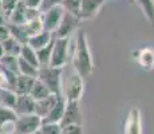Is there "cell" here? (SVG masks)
Here are the masks:
<instances>
[{
  "label": "cell",
  "mask_w": 154,
  "mask_h": 134,
  "mask_svg": "<svg viewBox=\"0 0 154 134\" xmlns=\"http://www.w3.org/2000/svg\"><path fill=\"white\" fill-rule=\"evenodd\" d=\"M71 63L81 78L87 79L93 75L94 61L93 55H91V50L88 47L87 35L83 30H79L76 34L75 47H74L72 55H71Z\"/></svg>",
  "instance_id": "6da1fadb"
},
{
  "label": "cell",
  "mask_w": 154,
  "mask_h": 134,
  "mask_svg": "<svg viewBox=\"0 0 154 134\" xmlns=\"http://www.w3.org/2000/svg\"><path fill=\"white\" fill-rule=\"evenodd\" d=\"M36 79H39L51 94L62 97V68L50 66L39 67Z\"/></svg>",
  "instance_id": "7a4b0ae2"
},
{
  "label": "cell",
  "mask_w": 154,
  "mask_h": 134,
  "mask_svg": "<svg viewBox=\"0 0 154 134\" xmlns=\"http://www.w3.org/2000/svg\"><path fill=\"white\" fill-rule=\"evenodd\" d=\"M69 47H70V39L69 38H54L51 50V59H50V67L63 68L67 64L70 59L69 55Z\"/></svg>",
  "instance_id": "3957f363"
},
{
  "label": "cell",
  "mask_w": 154,
  "mask_h": 134,
  "mask_svg": "<svg viewBox=\"0 0 154 134\" xmlns=\"http://www.w3.org/2000/svg\"><path fill=\"white\" fill-rule=\"evenodd\" d=\"M85 91V79L81 78L78 74H74L66 82L63 89V98L67 102H79Z\"/></svg>",
  "instance_id": "277c9868"
},
{
  "label": "cell",
  "mask_w": 154,
  "mask_h": 134,
  "mask_svg": "<svg viewBox=\"0 0 154 134\" xmlns=\"http://www.w3.org/2000/svg\"><path fill=\"white\" fill-rule=\"evenodd\" d=\"M42 126V118L36 114L17 115L15 123V134H35Z\"/></svg>",
  "instance_id": "5b68a950"
},
{
  "label": "cell",
  "mask_w": 154,
  "mask_h": 134,
  "mask_svg": "<svg viewBox=\"0 0 154 134\" xmlns=\"http://www.w3.org/2000/svg\"><path fill=\"white\" fill-rule=\"evenodd\" d=\"M81 19L71 14L64 12L63 17H62L60 23H59L58 28L54 32V38H60V39H64V38H69L70 39V35L81 26Z\"/></svg>",
  "instance_id": "8992f818"
},
{
  "label": "cell",
  "mask_w": 154,
  "mask_h": 134,
  "mask_svg": "<svg viewBox=\"0 0 154 134\" xmlns=\"http://www.w3.org/2000/svg\"><path fill=\"white\" fill-rule=\"evenodd\" d=\"M59 125L60 127L69 126V125H83V115H82L79 102H67L66 101L63 118Z\"/></svg>",
  "instance_id": "52a82bcc"
},
{
  "label": "cell",
  "mask_w": 154,
  "mask_h": 134,
  "mask_svg": "<svg viewBox=\"0 0 154 134\" xmlns=\"http://www.w3.org/2000/svg\"><path fill=\"white\" fill-rule=\"evenodd\" d=\"M64 15V10L62 8V5H56L50 10H47L46 12L42 14V22H43V30L48 31L51 34H54L58 28L59 23H60L62 17Z\"/></svg>",
  "instance_id": "ba28073f"
},
{
  "label": "cell",
  "mask_w": 154,
  "mask_h": 134,
  "mask_svg": "<svg viewBox=\"0 0 154 134\" xmlns=\"http://www.w3.org/2000/svg\"><path fill=\"white\" fill-rule=\"evenodd\" d=\"M123 134H142V115L138 107H130L123 122Z\"/></svg>",
  "instance_id": "9c48e42d"
},
{
  "label": "cell",
  "mask_w": 154,
  "mask_h": 134,
  "mask_svg": "<svg viewBox=\"0 0 154 134\" xmlns=\"http://www.w3.org/2000/svg\"><path fill=\"white\" fill-rule=\"evenodd\" d=\"M105 4V0H82L79 8V19L81 22H86L95 17L100 8Z\"/></svg>",
  "instance_id": "30bf717a"
},
{
  "label": "cell",
  "mask_w": 154,
  "mask_h": 134,
  "mask_svg": "<svg viewBox=\"0 0 154 134\" xmlns=\"http://www.w3.org/2000/svg\"><path fill=\"white\" fill-rule=\"evenodd\" d=\"M133 58L137 61L141 68L145 71L154 70V48L153 47H142L140 50L133 51Z\"/></svg>",
  "instance_id": "8fae6325"
},
{
  "label": "cell",
  "mask_w": 154,
  "mask_h": 134,
  "mask_svg": "<svg viewBox=\"0 0 154 134\" xmlns=\"http://www.w3.org/2000/svg\"><path fill=\"white\" fill-rule=\"evenodd\" d=\"M16 118L12 109L0 106V134H15Z\"/></svg>",
  "instance_id": "7c38bea8"
},
{
  "label": "cell",
  "mask_w": 154,
  "mask_h": 134,
  "mask_svg": "<svg viewBox=\"0 0 154 134\" xmlns=\"http://www.w3.org/2000/svg\"><path fill=\"white\" fill-rule=\"evenodd\" d=\"M14 111L16 115L35 114V101L27 95H16V102L14 106Z\"/></svg>",
  "instance_id": "4fadbf2b"
},
{
  "label": "cell",
  "mask_w": 154,
  "mask_h": 134,
  "mask_svg": "<svg viewBox=\"0 0 154 134\" xmlns=\"http://www.w3.org/2000/svg\"><path fill=\"white\" fill-rule=\"evenodd\" d=\"M64 107H66V99L62 97H58V101L51 109V111L42 120V123H60L62 118H63Z\"/></svg>",
  "instance_id": "5bb4252c"
},
{
  "label": "cell",
  "mask_w": 154,
  "mask_h": 134,
  "mask_svg": "<svg viewBox=\"0 0 154 134\" xmlns=\"http://www.w3.org/2000/svg\"><path fill=\"white\" fill-rule=\"evenodd\" d=\"M58 101V97L54 94L48 95L47 98H43L40 101H35V114L39 118H43L51 111V109L54 107V105Z\"/></svg>",
  "instance_id": "9a60e30c"
},
{
  "label": "cell",
  "mask_w": 154,
  "mask_h": 134,
  "mask_svg": "<svg viewBox=\"0 0 154 134\" xmlns=\"http://www.w3.org/2000/svg\"><path fill=\"white\" fill-rule=\"evenodd\" d=\"M52 39H54V34H51V32L44 31L43 30L42 32H39V34H36V35H34V36L29 38L27 44L31 47V48H34L35 51H38V50L48 46V44L52 42Z\"/></svg>",
  "instance_id": "2e32d148"
},
{
  "label": "cell",
  "mask_w": 154,
  "mask_h": 134,
  "mask_svg": "<svg viewBox=\"0 0 154 134\" xmlns=\"http://www.w3.org/2000/svg\"><path fill=\"white\" fill-rule=\"evenodd\" d=\"M35 79L36 78H31V76H26V75H17L16 79H15L14 83V93L16 95H29V91H31V87L34 85Z\"/></svg>",
  "instance_id": "e0dca14e"
},
{
  "label": "cell",
  "mask_w": 154,
  "mask_h": 134,
  "mask_svg": "<svg viewBox=\"0 0 154 134\" xmlns=\"http://www.w3.org/2000/svg\"><path fill=\"white\" fill-rule=\"evenodd\" d=\"M26 7L22 2L17 3L16 8L12 11V14L10 15V17L7 19V23L8 24H15V26H22L26 23Z\"/></svg>",
  "instance_id": "ac0fdd59"
},
{
  "label": "cell",
  "mask_w": 154,
  "mask_h": 134,
  "mask_svg": "<svg viewBox=\"0 0 154 134\" xmlns=\"http://www.w3.org/2000/svg\"><path fill=\"white\" fill-rule=\"evenodd\" d=\"M48 95H51L48 89H47L39 79H35L34 85H32V87H31V91H29V97L34 101H40V99H43V98H47Z\"/></svg>",
  "instance_id": "d6986e66"
},
{
  "label": "cell",
  "mask_w": 154,
  "mask_h": 134,
  "mask_svg": "<svg viewBox=\"0 0 154 134\" xmlns=\"http://www.w3.org/2000/svg\"><path fill=\"white\" fill-rule=\"evenodd\" d=\"M0 44H2V47H3V52H4V55L16 56V58H19L22 44H20L17 40H15L14 38L10 36L7 40H4L3 43H0Z\"/></svg>",
  "instance_id": "ffe728a7"
},
{
  "label": "cell",
  "mask_w": 154,
  "mask_h": 134,
  "mask_svg": "<svg viewBox=\"0 0 154 134\" xmlns=\"http://www.w3.org/2000/svg\"><path fill=\"white\" fill-rule=\"evenodd\" d=\"M0 70L3 71H8L19 75V68H17V58L16 56H8V55H3L0 58Z\"/></svg>",
  "instance_id": "44dd1931"
},
{
  "label": "cell",
  "mask_w": 154,
  "mask_h": 134,
  "mask_svg": "<svg viewBox=\"0 0 154 134\" xmlns=\"http://www.w3.org/2000/svg\"><path fill=\"white\" fill-rule=\"evenodd\" d=\"M19 58L23 59V61L28 62L29 64L39 68V63H38V58H36V51L34 48L28 46V44H23L22 48H20V54H19Z\"/></svg>",
  "instance_id": "7402d4cb"
},
{
  "label": "cell",
  "mask_w": 154,
  "mask_h": 134,
  "mask_svg": "<svg viewBox=\"0 0 154 134\" xmlns=\"http://www.w3.org/2000/svg\"><path fill=\"white\" fill-rule=\"evenodd\" d=\"M150 24H154V0H134Z\"/></svg>",
  "instance_id": "603a6c76"
},
{
  "label": "cell",
  "mask_w": 154,
  "mask_h": 134,
  "mask_svg": "<svg viewBox=\"0 0 154 134\" xmlns=\"http://www.w3.org/2000/svg\"><path fill=\"white\" fill-rule=\"evenodd\" d=\"M7 26H8V30H10L11 38H14L15 40H17L22 46L23 44H27L28 36H27V34H26L23 24L22 26H15V24H8L7 23Z\"/></svg>",
  "instance_id": "cb8c5ba5"
},
{
  "label": "cell",
  "mask_w": 154,
  "mask_h": 134,
  "mask_svg": "<svg viewBox=\"0 0 154 134\" xmlns=\"http://www.w3.org/2000/svg\"><path fill=\"white\" fill-rule=\"evenodd\" d=\"M52 43H54V39H52V42L48 44V46L43 47V48H40V50H38V51H36V58H38V63H39V67H47V66H50Z\"/></svg>",
  "instance_id": "d4e9b609"
},
{
  "label": "cell",
  "mask_w": 154,
  "mask_h": 134,
  "mask_svg": "<svg viewBox=\"0 0 154 134\" xmlns=\"http://www.w3.org/2000/svg\"><path fill=\"white\" fill-rule=\"evenodd\" d=\"M23 27H24V31H26V34H27V36H28V39H29L31 36H34V35H36V34H39V32L43 31L42 16L38 17V19L31 20V22L24 23Z\"/></svg>",
  "instance_id": "484cf974"
},
{
  "label": "cell",
  "mask_w": 154,
  "mask_h": 134,
  "mask_svg": "<svg viewBox=\"0 0 154 134\" xmlns=\"http://www.w3.org/2000/svg\"><path fill=\"white\" fill-rule=\"evenodd\" d=\"M17 68H19V74L20 75H26V76H31V78H36L38 76V71L39 68L29 64L28 62L23 61V59L17 58Z\"/></svg>",
  "instance_id": "4316f807"
},
{
  "label": "cell",
  "mask_w": 154,
  "mask_h": 134,
  "mask_svg": "<svg viewBox=\"0 0 154 134\" xmlns=\"http://www.w3.org/2000/svg\"><path fill=\"white\" fill-rule=\"evenodd\" d=\"M16 102V94L14 90H0V106L14 109Z\"/></svg>",
  "instance_id": "83f0119b"
},
{
  "label": "cell",
  "mask_w": 154,
  "mask_h": 134,
  "mask_svg": "<svg viewBox=\"0 0 154 134\" xmlns=\"http://www.w3.org/2000/svg\"><path fill=\"white\" fill-rule=\"evenodd\" d=\"M82 0H62L60 5L64 10V12L71 14L74 16L79 17V8H81Z\"/></svg>",
  "instance_id": "f1b7e54d"
},
{
  "label": "cell",
  "mask_w": 154,
  "mask_h": 134,
  "mask_svg": "<svg viewBox=\"0 0 154 134\" xmlns=\"http://www.w3.org/2000/svg\"><path fill=\"white\" fill-rule=\"evenodd\" d=\"M20 0H2V14L4 15L5 19L10 17V15L12 14V11L16 8Z\"/></svg>",
  "instance_id": "f546056e"
},
{
  "label": "cell",
  "mask_w": 154,
  "mask_h": 134,
  "mask_svg": "<svg viewBox=\"0 0 154 134\" xmlns=\"http://www.w3.org/2000/svg\"><path fill=\"white\" fill-rule=\"evenodd\" d=\"M39 134H62V127L59 123H42Z\"/></svg>",
  "instance_id": "4dcf8cb0"
},
{
  "label": "cell",
  "mask_w": 154,
  "mask_h": 134,
  "mask_svg": "<svg viewBox=\"0 0 154 134\" xmlns=\"http://www.w3.org/2000/svg\"><path fill=\"white\" fill-rule=\"evenodd\" d=\"M64 134H83V125H69L62 127Z\"/></svg>",
  "instance_id": "1f68e13d"
},
{
  "label": "cell",
  "mask_w": 154,
  "mask_h": 134,
  "mask_svg": "<svg viewBox=\"0 0 154 134\" xmlns=\"http://www.w3.org/2000/svg\"><path fill=\"white\" fill-rule=\"evenodd\" d=\"M60 3H62V0H43L39 11L43 14V12H46L47 10H50V8L56 7V5H60Z\"/></svg>",
  "instance_id": "d6a6232c"
},
{
  "label": "cell",
  "mask_w": 154,
  "mask_h": 134,
  "mask_svg": "<svg viewBox=\"0 0 154 134\" xmlns=\"http://www.w3.org/2000/svg\"><path fill=\"white\" fill-rule=\"evenodd\" d=\"M0 90H12L7 76H5V74L2 70H0Z\"/></svg>",
  "instance_id": "836d02e7"
},
{
  "label": "cell",
  "mask_w": 154,
  "mask_h": 134,
  "mask_svg": "<svg viewBox=\"0 0 154 134\" xmlns=\"http://www.w3.org/2000/svg\"><path fill=\"white\" fill-rule=\"evenodd\" d=\"M20 2H22L27 8H35V10H39L43 0H20Z\"/></svg>",
  "instance_id": "e575fe53"
},
{
  "label": "cell",
  "mask_w": 154,
  "mask_h": 134,
  "mask_svg": "<svg viewBox=\"0 0 154 134\" xmlns=\"http://www.w3.org/2000/svg\"><path fill=\"white\" fill-rule=\"evenodd\" d=\"M10 30H8V26L4 24V26H0V43H3L4 40H7L10 38Z\"/></svg>",
  "instance_id": "d590c367"
},
{
  "label": "cell",
  "mask_w": 154,
  "mask_h": 134,
  "mask_svg": "<svg viewBox=\"0 0 154 134\" xmlns=\"http://www.w3.org/2000/svg\"><path fill=\"white\" fill-rule=\"evenodd\" d=\"M4 24H7V19L4 17V15L0 12V26H4Z\"/></svg>",
  "instance_id": "8d00e7d4"
},
{
  "label": "cell",
  "mask_w": 154,
  "mask_h": 134,
  "mask_svg": "<svg viewBox=\"0 0 154 134\" xmlns=\"http://www.w3.org/2000/svg\"><path fill=\"white\" fill-rule=\"evenodd\" d=\"M4 55V52H3V47H2V44H0V58Z\"/></svg>",
  "instance_id": "74e56055"
},
{
  "label": "cell",
  "mask_w": 154,
  "mask_h": 134,
  "mask_svg": "<svg viewBox=\"0 0 154 134\" xmlns=\"http://www.w3.org/2000/svg\"><path fill=\"white\" fill-rule=\"evenodd\" d=\"M0 12H2V0H0Z\"/></svg>",
  "instance_id": "f35d334b"
},
{
  "label": "cell",
  "mask_w": 154,
  "mask_h": 134,
  "mask_svg": "<svg viewBox=\"0 0 154 134\" xmlns=\"http://www.w3.org/2000/svg\"><path fill=\"white\" fill-rule=\"evenodd\" d=\"M35 134H39V133H35Z\"/></svg>",
  "instance_id": "ab89813d"
},
{
  "label": "cell",
  "mask_w": 154,
  "mask_h": 134,
  "mask_svg": "<svg viewBox=\"0 0 154 134\" xmlns=\"http://www.w3.org/2000/svg\"><path fill=\"white\" fill-rule=\"evenodd\" d=\"M62 134H64V133H63V132H62Z\"/></svg>",
  "instance_id": "60d3db41"
}]
</instances>
